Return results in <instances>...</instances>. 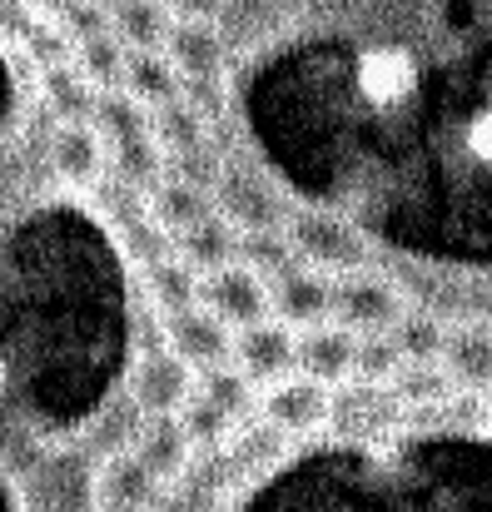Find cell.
<instances>
[{
  "label": "cell",
  "instance_id": "1",
  "mask_svg": "<svg viewBox=\"0 0 492 512\" xmlns=\"http://www.w3.org/2000/svg\"><path fill=\"white\" fill-rule=\"evenodd\" d=\"M224 35V85L254 80L309 45L348 0H169ZM413 304L492 314V0H473L458 60L428 120L423 150L378 244Z\"/></svg>",
  "mask_w": 492,
  "mask_h": 512
},
{
  "label": "cell",
  "instance_id": "2",
  "mask_svg": "<svg viewBox=\"0 0 492 512\" xmlns=\"http://www.w3.org/2000/svg\"><path fill=\"white\" fill-rule=\"evenodd\" d=\"M408 304H413L408 289L378 264H358V269L333 274V319L348 324L353 334H388Z\"/></svg>",
  "mask_w": 492,
  "mask_h": 512
},
{
  "label": "cell",
  "instance_id": "3",
  "mask_svg": "<svg viewBox=\"0 0 492 512\" xmlns=\"http://www.w3.org/2000/svg\"><path fill=\"white\" fill-rule=\"evenodd\" d=\"M284 234L294 244L299 259H309L314 269L328 274H343V269H358V264H373V249L368 239L333 209H314V204H294L289 219H284Z\"/></svg>",
  "mask_w": 492,
  "mask_h": 512
},
{
  "label": "cell",
  "instance_id": "4",
  "mask_svg": "<svg viewBox=\"0 0 492 512\" xmlns=\"http://www.w3.org/2000/svg\"><path fill=\"white\" fill-rule=\"evenodd\" d=\"M194 388H199V373L169 343H150L130 358L125 393H130L135 413H179Z\"/></svg>",
  "mask_w": 492,
  "mask_h": 512
},
{
  "label": "cell",
  "instance_id": "5",
  "mask_svg": "<svg viewBox=\"0 0 492 512\" xmlns=\"http://www.w3.org/2000/svg\"><path fill=\"white\" fill-rule=\"evenodd\" d=\"M90 508H110V512H140V508H164L169 488L140 463V453L125 443L115 453H105L90 468V488H85Z\"/></svg>",
  "mask_w": 492,
  "mask_h": 512
},
{
  "label": "cell",
  "instance_id": "6",
  "mask_svg": "<svg viewBox=\"0 0 492 512\" xmlns=\"http://www.w3.org/2000/svg\"><path fill=\"white\" fill-rule=\"evenodd\" d=\"M214 204H219L239 229H284V219H289V209H294L264 174L249 170L244 160H224V165H219Z\"/></svg>",
  "mask_w": 492,
  "mask_h": 512
},
{
  "label": "cell",
  "instance_id": "7",
  "mask_svg": "<svg viewBox=\"0 0 492 512\" xmlns=\"http://www.w3.org/2000/svg\"><path fill=\"white\" fill-rule=\"evenodd\" d=\"M199 304L214 309L234 334L274 314V304H269V279H264L259 269H249L244 259H229V264L209 269V274L199 279Z\"/></svg>",
  "mask_w": 492,
  "mask_h": 512
},
{
  "label": "cell",
  "instance_id": "8",
  "mask_svg": "<svg viewBox=\"0 0 492 512\" xmlns=\"http://www.w3.org/2000/svg\"><path fill=\"white\" fill-rule=\"evenodd\" d=\"M259 413L269 423H279L294 443L299 438H314L328 423V413H333V388L294 368V373H284V378H274V383L259 388Z\"/></svg>",
  "mask_w": 492,
  "mask_h": 512
},
{
  "label": "cell",
  "instance_id": "9",
  "mask_svg": "<svg viewBox=\"0 0 492 512\" xmlns=\"http://www.w3.org/2000/svg\"><path fill=\"white\" fill-rule=\"evenodd\" d=\"M45 160L50 174L70 189H95L110 174V145L95 130V120H50L45 135Z\"/></svg>",
  "mask_w": 492,
  "mask_h": 512
},
{
  "label": "cell",
  "instance_id": "10",
  "mask_svg": "<svg viewBox=\"0 0 492 512\" xmlns=\"http://www.w3.org/2000/svg\"><path fill=\"white\" fill-rule=\"evenodd\" d=\"M164 343H169L194 373H209V368L234 363V329H229L214 309H204V304H189V309L164 314Z\"/></svg>",
  "mask_w": 492,
  "mask_h": 512
},
{
  "label": "cell",
  "instance_id": "11",
  "mask_svg": "<svg viewBox=\"0 0 492 512\" xmlns=\"http://www.w3.org/2000/svg\"><path fill=\"white\" fill-rule=\"evenodd\" d=\"M443 373L458 383V393H488L492 388V314H453L443 353Z\"/></svg>",
  "mask_w": 492,
  "mask_h": 512
},
{
  "label": "cell",
  "instance_id": "12",
  "mask_svg": "<svg viewBox=\"0 0 492 512\" xmlns=\"http://www.w3.org/2000/svg\"><path fill=\"white\" fill-rule=\"evenodd\" d=\"M269 304H274V319H284L294 329L324 324L333 319V274L314 269L309 259H294L289 269H279L269 279Z\"/></svg>",
  "mask_w": 492,
  "mask_h": 512
},
{
  "label": "cell",
  "instance_id": "13",
  "mask_svg": "<svg viewBox=\"0 0 492 512\" xmlns=\"http://www.w3.org/2000/svg\"><path fill=\"white\" fill-rule=\"evenodd\" d=\"M130 448L140 453V463L160 478L164 488H174L199 458V448L189 443V433L179 423V413H140L135 428H130Z\"/></svg>",
  "mask_w": 492,
  "mask_h": 512
},
{
  "label": "cell",
  "instance_id": "14",
  "mask_svg": "<svg viewBox=\"0 0 492 512\" xmlns=\"http://www.w3.org/2000/svg\"><path fill=\"white\" fill-rule=\"evenodd\" d=\"M234 363L264 388V383H274V378H284V373H294L299 368V329L294 324H284V319H259V324H249V329H239L234 334Z\"/></svg>",
  "mask_w": 492,
  "mask_h": 512
},
{
  "label": "cell",
  "instance_id": "15",
  "mask_svg": "<svg viewBox=\"0 0 492 512\" xmlns=\"http://www.w3.org/2000/svg\"><path fill=\"white\" fill-rule=\"evenodd\" d=\"M164 55L174 60L184 85H204L224 75V35L204 15H174L164 35Z\"/></svg>",
  "mask_w": 492,
  "mask_h": 512
},
{
  "label": "cell",
  "instance_id": "16",
  "mask_svg": "<svg viewBox=\"0 0 492 512\" xmlns=\"http://www.w3.org/2000/svg\"><path fill=\"white\" fill-rule=\"evenodd\" d=\"M353 353H358V334L348 324H338V319L299 329V373L319 378L328 388L353 378Z\"/></svg>",
  "mask_w": 492,
  "mask_h": 512
},
{
  "label": "cell",
  "instance_id": "17",
  "mask_svg": "<svg viewBox=\"0 0 492 512\" xmlns=\"http://www.w3.org/2000/svg\"><path fill=\"white\" fill-rule=\"evenodd\" d=\"M239 239H244V229L214 204L204 219H194L189 229H179L174 234V249L199 269V274H209V269H219V264H229V259H239Z\"/></svg>",
  "mask_w": 492,
  "mask_h": 512
},
{
  "label": "cell",
  "instance_id": "18",
  "mask_svg": "<svg viewBox=\"0 0 492 512\" xmlns=\"http://www.w3.org/2000/svg\"><path fill=\"white\" fill-rule=\"evenodd\" d=\"M145 199H150V214L164 224L169 239L214 209V189H204V184H194V179H184V174H174V170H164V179Z\"/></svg>",
  "mask_w": 492,
  "mask_h": 512
},
{
  "label": "cell",
  "instance_id": "19",
  "mask_svg": "<svg viewBox=\"0 0 492 512\" xmlns=\"http://www.w3.org/2000/svg\"><path fill=\"white\" fill-rule=\"evenodd\" d=\"M40 105L50 110V120H90L95 115V85L75 70V60H55L40 65Z\"/></svg>",
  "mask_w": 492,
  "mask_h": 512
},
{
  "label": "cell",
  "instance_id": "20",
  "mask_svg": "<svg viewBox=\"0 0 492 512\" xmlns=\"http://www.w3.org/2000/svg\"><path fill=\"white\" fill-rule=\"evenodd\" d=\"M95 130L105 135V145H125V140H145L155 135V110L145 100H135L125 85H110L95 95Z\"/></svg>",
  "mask_w": 492,
  "mask_h": 512
},
{
  "label": "cell",
  "instance_id": "21",
  "mask_svg": "<svg viewBox=\"0 0 492 512\" xmlns=\"http://www.w3.org/2000/svg\"><path fill=\"white\" fill-rule=\"evenodd\" d=\"M199 279H204V274H199L179 249H164V254H155V259L145 264V289H150V304H155L160 314L199 304Z\"/></svg>",
  "mask_w": 492,
  "mask_h": 512
},
{
  "label": "cell",
  "instance_id": "22",
  "mask_svg": "<svg viewBox=\"0 0 492 512\" xmlns=\"http://www.w3.org/2000/svg\"><path fill=\"white\" fill-rule=\"evenodd\" d=\"M120 85H125L135 100H145L150 110H160V105L184 95V80H179V70H174V60H169L164 50H130Z\"/></svg>",
  "mask_w": 492,
  "mask_h": 512
},
{
  "label": "cell",
  "instance_id": "23",
  "mask_svg": "<svg viewBox=\"0 0 492 512\" xmlns=\"http://www.w3.org/2000/svg\"><path fill=\"white\" fill-rule=\"evenodd\" d=\"M174 5L169 0H120L110 10V30L125 40V50H164Z\"/></svg>",
  "mask_w": 492,
  "mask_h": 512
},
{
  "label": "cell",
  "instance_id": "24",
  "mask_svg": "<svg viewBox=\"0 0 492 512\" xmlns=\"http://www.w3.org/2000/svg\"><path fill=\"white\" fill-rule=\"evenodd\" d=\"M125 40L115 35V30H95V35H85V40H75L70 45V60H75V70L95 85V90H110V85H120L125 80Z\"/></svg>",
  "mask_w": 492,
  "mask_h": 512
},
{
  "label": "cell",
  "instance_id": "25",
  "mask_svg": "<svg viewBox=\"0 0 492 512\" xmlns=\"http://www.w3.org/2000/svg\"><path fill=\"white\" fill-rule=\"evenodd\" d=\"M388 334H393L398 353H403L408 363H438L443 334H448V319H443L438 309H428V304H408L403 319H398Z\"/></svg>",
  "mask_w": 492,
  "mask_h": 512
},
{
  "label": "cell",
  "instance_id": "26",
  "mask_svg": "<svg viewBox=\"0 0 492 512\" xmlns=\"http://www.w3.org/2000/svg\"><path fill=\"white\" fill-rule=\"evenodd\" d=\"M179 423H184V433H189V443L199 448V453H219L229 438H234V428H239V418H229L214 398H204L199 388L189 393V403L179 408Z\"/></svg>",
  "mask_w": 492,
  "mask_h": 512
},
{
  "label": "cell",
  "instance_id": "27",
  "mask_svg": "<svg viewBox=\"0 0 492 512\" xmlns=\"http://www.w3.org/2000/svg\"><path fill=\"white\" fill-rule=\"evenodd\" d=\"M239 259H244L249 269H259L264 279H274V274L289 269L299 254H294V244H289L284 229H244V239H239Z\"/></svg>",
  "mask_w": 492,
  "mask_h": 512
},
{
  "label": "cell",
  "instance_id": "28",
  "mask_svg": "<svg viewBox=\"0 0 492 512\" xmlns=\"http://www.w3.org/2000/svg\"><path fill=\"white\" fill-rule=\"evenodd\" d=\"M403 363H408V358L398 353L393 334H358V353H353V378H363V383H393Z\"/></svg>",
  "mask_w": 492,
  "mask_h": 512
},
{
  "label": "cell",
  "instance_id": "29",
  "mask_svg": "<svg viewBox=\"0 0 492 512\" xmlns=\"http://www.w3.org/2000/svg\"><path fill=\"white\" fill-rule=\"evenodd\" d=\"M30 5H35V10L45 15V20H60V15H65V10L75 5V0H30Z\"/></svg>",
  "mask_w": 492,
  "mask_h": 512
},
{
  "label": "cell",
  "instance_id": "30",
  "mask_svg": "<svg viewBox=\"0 0 492 512\" xmlns=\"http://www.w3.org/2000/svg\"><path fill=\"white\" fill-rule=\"evenodd\" d=\"M10 378H15V368H10V353L0 348V403H5V393H10Z\"/></svg>",
  "mask_w": 492,
  "mask_h": 512
},
{
  "label": "cell",
  "instance_id": "31",
  "mask_svg": "<svg viewBox=\"0 0 492 512\" xmlns=\"http://www.w3.org/2000/svg\"><path fill=\"white\" fill-rule=\"evenodd\" d=\"M483 428H488V433H492V388H488V393H483Z\"/></svg>",
  "mask_w": 492,
  "mask_h": 512
},
{
  "label": "cell",
  "instance_id": "32",
  "mask_svg": "<svg viewBox=\"0 0 492 512\" xmlns=\"http://www.w3.org/2000/svg\"><path fill=\"white\" fill-rule=\"evenodd\" d=\"M100 5H110V10H115V5H120V0H100Z\"/></svg>",
  "mask_w": 492,
  "mask_h": 512
}]
</instances>
